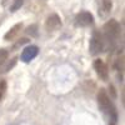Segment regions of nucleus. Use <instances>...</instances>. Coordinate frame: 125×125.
<instances>
[{
	"instance_id": "obj_12",
	"label": "nucleus",
	"mask_w": 125,
	"mask_h": 125,
	"mask_svg": "<svg viewBox=\"0 0 125 125\" xmlns=\"http://www.w3.org/2000/svg\"><path fill=\"white\" fill-rule=\"evenodd\" d=\"M6 91V81L5 80H0V101L3 100L4 95Z\"/></svg>"
},
{
	"instance_id": "obj_3",
	"label": "nucleus",
	"mask_w": 125,
	"mask_h": 125,
	"mask_svg": "<svg viewBox=\"0 0 125 125\" xmlns=\"http://www.w3.org/2000/svg\"><path fill=\"white\" fill-rule=\"evenodd\" d=\"M103 50H104V41H103L101 33H99L98 30H95L91 35V39H90L89 53H90V55L95 56V55L100 54Z\"/></svg>"
},
{
	"instance_id": "obj_16",
	"label": "nucleus",
	"mask_w": 125,
	"mask_h": 125,
	"mask_svg": "<svg viewBox=\"0 0 125 125\" xmlns=\"http://www.w3.org/2000/svg\"><path fill=\"white\" fill-rule=\"evenodd\" d=\"M111 125H114V124H111Z\"/></svg>"
},
{
	"instance_id": "obj_5",
	"label": "nucleus",
	"mask_w": 125,
	"mask_h": 125,
	"mask_svg": "<svg viewBox=\"0 0 125 125\" xmlns=\"http://www.w3.org/2000/svg\"><path fill=\"white\" fill-rule=\"evenodd\" d=\"M94 69H95L98 76L103 80V81H106L109 79V70L106 64L101 59H96L94 61Z\"/></svg>"
},
{
	"instance_id": "obj_8",
	"label": "nucleus",
	"mask_w": 125,
	"mask_h": 125,
	"mask_svg": "<svg viewBox=\"0 0 125 125\" xmlns=\"http://www.w3.org/2000/svg\"><path fill=\"white\" fill-rule=\"evenodd\" d=\"M60 26H61V20L56 14H51L50 16H48L46 21H45V28H46V30L49 31V33L50 31L58 30Z\"/></svg>"
},
{
	"instance_id": "obj_2",
	"label": "nucleus",
	"mask_w": 125,
	"mask_h": 125,
	"mask_svg": "<svg viewBox=\"0 0 125 125\" xmlns=\"http://www.w3.org/2000/svg\"><path fill=\"white\" fill-rule=\"evenodd\" d=\"M98 104H99V108L100 110L106 114V115L113 120L115 121L118 115H116V110H115V106H114V104L111 101V99L109 98L108 93L105 89H100L99 93H98Z\"/></svg>"
},
{
	"instance_id": "obj_1",
	"label": "nucleus",
	"mask_w": 125,
	"mask_h": 125,
	"mask_svg": "<svg viewBox=\"0 0 125 125\" xmlns=\"http://www.w3.org/2000/svg\"><path fill=\"white\" fill-rule=\"evenodd\" d=\"M103 41H104V49L109 48V49H114L118 43L119 39V34H120V25L115 19H110L109 21L104 25L103 28Z\"/></svg>"
},
{
	"instance_id": "obj_14",
	"label": "nucleus",
	"mask_w": 125,
	"mask_h": 125,
	"mask_svg": "<svg viewBox=\"0 0 125 125\" xmlns=\"http://www.w3.org/2000/svg\"><path fill=\"white\" fill-rule=\"evenodd\" d=\"M26 33H28V34H31V35H34V36H36V26H35V25L29 26Z\"/></svg>"
},
{
	"instance_id": "obj_15",
	"label": "nucleus",
	"mask_w": 125,
	"mask_h": 125,
	"mask_svg": "<svg viewBox=\"0 0 125 125\" xmlns=\"http://www.w3.org/2000/svg\"><path fill=\"white\" fill-rule=\"evenodd\" d=\"M6 1H8V0H3V3H4V4H5V3H6Z\"/></svg>"
},
{
	"instance_id": "obj_13",
	"label": "nucleus",
	"mask_w": 125,
	"mask_h": 125,
	"mask_svg": "<svg viewBox=\"0 0 125 125\" xmlns=\"http://www.w3.org/2000/svg\"><path fill=\"white\" fill-rule=\"evenodd\" d=\"M28 41H29L28 39H20V40L18 41V43H16V44H15V45L13 46V49H11V51H14V50H15V49H18L19 46H21L23 44H26V43H28Z\"/></svg>"
},
{
	"instance_id": "obj_10",
	"label": "nucleus",
	"mask_w": 125,
	"mask_h": 125,
	"mask_svg": "<svg viewBox=\"0 0 125 125\" xmlns=\"http://www.w3.org/2000/svg\"><path fill=\"white\" fill-rule=\"evenodd\" d=\"M9 51L6 49H0V73H4V68L8 62Z\"/></svg>"
},
{
	"instance_id": "obj_7",
	"label": "nucleus",
	"mask_w": 125,
	"mask_h": 125,
	"mask_svg": "<svg viewBox=\"0 0 125 125\" xmlns=\"http://www.w3.org/2000/svg\"><path fill=\"white\" fill-rule=\"evenodd\" d=\"M38 53H39V48L38 46H35V45L26 46L23 50V53L20 54V60L24 61V62H29L38 55Z\"/></svg>"
},
{
	"instance_id": "obj_6",
	"label": "nucleus",
	"mask_w": 125,
	"mask_h": 125,
	"mask_svg": "<svg viewBox=\"0 0 125 125\" xmlns=\"http://www.w3.org/2000/svg\"><path fill=\"white\" fill-rule=\"evenodd\" d=\"M111 8H113L111 0H98V13L100 18L103 19L108 18L111 11Z\"/></svg>"
},
{
	"instance_id": "obj_11",
	"label": "nucleus",
	"mask_w": 125,
	"mask_h": 125,
	"mask_svg": "<svg viewBox=\"0 0 125 125\" xmlns=\"http://www.w3.org/2000/svg\"><path fill=\"white\" fill-rule=\"evenodd\" d=\"M24 4V0H14L13 5L10 6V11H16V10H19L20 8H21V5Z\"/></svg>"
},
{
	"instance_id": "obj_4",
	"label": "nucleus",
	"mask_w": 125,
	"mask_h": 125,
	"mask_svg": "<svg viewBox=\"0 0 125 125\" xmlns=\"http://www.w3.org/2000/svg\"><path fill=\"white\" fill-rule=\"evenodd\" d=\"M94 24V16L89 11H81L75 16V25L80 28H88Z\"/></svg>"
},
{
	"instance_id": "obj_9",
	"label": "nucleus",
	"mask_w": 125,
	"mask_h": 125,
	"mask_svg": "<svg viewBox=\"0 0 125 125\" xmlns=\"http://www.w3.org/2000/svg\"><path fill=\"white\" fill-rule=\"evenodd\" d=\"M23 29V24L21 23H19V24H16V25H14L11 29H10L8 33L4 35V40H6V41H10V40H13V39H15L16 38V35L20 33V30Z\"/></svg>"
}]
</instances>
